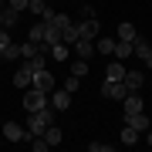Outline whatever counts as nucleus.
<instances>
[{
    "label": "nucleus",
    "mask_w": 152,
    "mask_h": 152,
    "mask_svg": "<svg viewBox=\"0 0 152 152\" xmlns=\"http://www.w3.org/2000/svg\"><path fill=\"white\" fill-rule=\"evenodd\" d=\"M44 105H48V91H41V88H27L24 91V112H41Z\"/></svg>",
    "instance_id": "f257e3e1"
},
{
    "label": "nucleus",
    "mask_w": 152,
    "mask_h": 152,
    "mask_svg": "<svg viewBox=\"0 0 152 152\" xmlns=\"http://www.w3.org/2000/svg\"><path fill=\"white\" fill-rule=\"evenodd\" d=\"M48 105L54 112H68L71 108V91H64V88H54V91L48 95Z\"/></svg>",
    "instance_id": "f03ea898"
},
{
    "label": "nucleus",
    "mask_w": 152,
    "mask_h": 152,
    "mask_svg": "<svg viewBox=\"0 0 152 152\" xmlns=\"http://www.w3.org/2000/svg\"><path fill=\"white\" fill-rule=\"evenodd\" d=\"M102 95L108 98V102H122V98L129 95V88H125V81H105L102 85Z\"/></svg>",
    "instance_id": "7ed1b4c3"
},
{
    "label": "nucleus",
    "mask_w": 152,
    "mask_h": 152,
    "mask_svg": "<svg viewBox=\"0 0 152 152\" xmlns=\"http://www.w3.org/2000/svg\"><path fill=\"white\" fill-rule=\"evenodd\" d=\"M34 88H41V91H54V75H51V71L48 68H41V71H34V81H31Z\"/></svg>",
    "instance_id": "20e7f679"
},
{
    "label": "nucleus",
    "mask_w": 152,
    "mask_h": 152,
    "mask_svg": "<svg viewBox=\"0 0 152 152\" xmlns=\"http://www.w3.org/2000/svg\"><path fill=\"white\" fill-rule=\"evenodd\" d=\"M78 24V41H95L98 37V20L91 17V20H75Z\"/></svg>",
    "instance_id": "39448f33"
},
{
    "label": "nucleus",
    "mask_w": 152,
    "mask_h": 152,
    "mask_svg": "<svg viewBox=\"0 0 152 152\" xmlns=\"http://www.w3.org/2000/svg\"><path fill=\"white\" fill-rule=\"evenodd\" d=\"M132 54H139V61H145V68H152V44L149 41L135 37L132 41Z\"/></svg>",
    "instance_id": "423d86ee"
},
{
    "label": "nucleus",
    "mask_w": 152,
    "mask_h": 152,
    "mask_svg": "<svg viewBox=\"0 0 152 152\" xmlns=\"http://www.w3.org/2000/svg\"><path fill=\"white\" fill-rule=\"evenodd\" d=\"M4 139L7 142H24V139H27V129H24L20 122H7L4 125Z\"/></svg>",
    "instance_id": "0eeeda50"
},
{
    "label": "nucleus",
    "mask_w": 152,
    "mask_h": 152,
    "mask_svg": "<svg viewBox=\"0 0 152 152\" xmlns=\"http://www.w3.org/2000/svg\"><path fill=\"white\" fill-rule=\"evenodd\" d=\"M125 71H129V68H125V61H118V58L108 61V68H105V81H122Z\"/></svg>",
    "instance_id": "6e6552de"
},
{
    "label": "nucleus",
    "mask_w": 152,
    "mask_h": 152,
    "mask_svg": "<svg viewBox=\"0 0 152 152\" xmlns=\"http://www.w3.org/2000/svg\"><path fill=\"white\" fill-rule=\"evenodd\" d=\"M125 125H132V129H139V132H149L152 129V118L142 115V112H132V115H125Z\"/></svg>",
    "instance_id": "1a4fd4ad"
},
{
    "label": "nucleus",
    "mask_w": 152,
    "mask_h": 152,
    "mask_svg": "<svg viewBox=\"0 0 152 152\" xmlns=\"http://www.w3.org/2000/svg\"><path fill=\"white\" fill-rule=\"evenodd\" d=\"M31 81H34V71H31L27 64H24L20 71H14V88H24V91H27V88H31Z\"/></svg>",
    "instance_id": "9d476101"
},
{
    "label": "nucleus",
    "mask_w": 152,
    "mask_h": 152,
    "mask_svg": "<svg viewBox=\"0 0 152 152\" xmlns=\"http://www.w3.org/2000/svg\"><path fill=\"white\" fill-rule=\"evenodd\" d=\"M95 54H105V58H112L115 54V37H95Z\"/></svg>",
    "instance_id": "9b49d317"
},
{
    "label": "nucleus",
    "mask_w": 152,
    "mask_h": 152,
    "mask_svg": "<svg viewBox=\"0 0 152 152\" xmlns=\"http://www.w3.org/2000/svg\"><path fill=\"white\" fill-rule=\"evenodd\" d=\"M125 88H129V91H139L142 85H145V75H142V71H125Z\"/></svg>",
    "instance_id": "f8f14e48"
},
{
    "label": "nucleus",
    "mask_w": 152,
    "mask_h": 152,
    "mask_svg": "<svg viewBox=\"0 0 152 152\" xmlns=\"http://www.w3.org/2000/svg\"><path fill=\"white\" fill-rule=\"evenodd\" d=\"M122 105H125V115H132V112H142V95L139 91H129L122 98Z\"/></svg>",
    "instance_id": "ddd939ff"
},
{
    "label": "nucleus",
    "mask_w": 152,
    "mask_h": 152,
    "mask_svg": "<svg viewBox=\"0 0 152 152\" xmlns=\"http://www.w3.org/2000/svg\"><path fill=\"white\" fill-rule=\"evenodd\" d=\"M75 51H78V58L91 61L95 58V41H75Z\"/></svg>",
    "instance_id": "4468645a"
},
{
    "label": "nucleus",
    "mask_w": 152,
    "mask_h": 152,
    "mask_svg": "<svg viewBox=\"0 0 152 152\" xmlns=\"http://www.w3.org/2000/svg\"><path fill=\"white\" fill-rule=\"evenodd\" d=\"M112 58L129 61V58H132V41H118V37H115V54H112Z\"/></svg>",
    "instance_id": "2eb2a0df"
},
{
    "label": "nucleus",
    "mask_w": 152,
    "mask_h": 152,
    "mask_svg": "<svg viewBox=\"0 0 152 152\" xmlns=\"http://www.w3.org/2000/svg\"><path fill=\"white\" fill-rule=\"evenodd\" d=\"M122 142H125V145H139V142H142V132L132 129V125H125V129H122Z\"/></svg>",
    "instance_id": "dca6fc26"
},
{
    "label": "nucleus",
    "mask_w": 152,
    "mask_h": 152,
    "mask_svg": "<svg viewBox=\"0 0 152 152\" xmlns=\"http://www.w3.org/2000/svg\"><path fill=\"white\" fill-rule=\"evenodd\" d=\"M75 41H78V24L71 20L64 31H61V44H68V48H75Z\"/></svg>",
    "instance_id": "f3484780"
},
{
    "label": "nucleus",
    "mask_w": 152,
    "mask_h": 152,
    "mask_svg": "<svg viewBox=\"0 0 152 152\" xmlns=\"http://www.w3.org/2000/svg\"><path fill=\"white\" fill-rule=\"evenodd\" d=\"M44 139H48V145H51V149H54V145H61V129H58L54 122L44 129Z\"/></svg>",
    "instance_id": "a211bd4d"
},
{
    "label": "nucleus",
    "mask_w": 152,
    "mask_h": 152,
    "mask_svg": "<svg viewBox=\"0 0 152 152\" xmlns=\"http://www.w3.org/2000/svg\"><path fill=\"white\" fill-rule=\"evenodd\" d=\"M24 64H27L31 71H41V68H48V54L41 51V54H34V58H24Z\"/></svg>",
    "instance_id": "6ab92c4d"
},
{
    "label": "nucleus",
    "mask_w": 152,
    "mask_h": 152,
    "mask_svg": "<svg viewBox=\"0 0 152 152\" xmlns=\"http://www.w3.org/2000/svg\"><path fill=\"white\" fill-rule=\"evenodd\" d=\"M17 20H20V10H14V7H4V27H7V31L17 27Z\"/></svg>",
    "instance_id": "aec40b11"
},
{
    "label": "nucleus",
    "mask_w": 152,
    "mask_h": 152,
    "mask_svg": "<svg viewBox=\"0 0 152 152\" xmlns=\"http://www.w3.org/2000/svg\"><path fill=\"white\" fill-rule=\"evenodd\" d=\"M27 41L44 44V20H41V24H34V27H27Z\"/></svg>",
    "instance_id": "412c9836"
},
{
    "label": "nucleus",
    "mask_w": 152,
    "mask_h": 152,
    "mask_svg": "<svg viewBox=\"0 0 152 152\" xmlns=\"http://www.w3.org/2000/svg\"><path fill=\"white\" fill-rule=\"evenodd\" d=\"M0 58H4V61H17V58H20V44H14V41H10L4 51H0Z\"/></svg>",
    "instance_id": "4be33fe9"
},
{
    "label": "nucleus",
    "mask_w": 152,
    "mask_h": 152,
    "mask_svg": "<svg viewBox=\"0 0 152 152\" xmlns=\"http://www.w3.org/2000/svg\"><path fill=\"white\" fill-rule=\"evenodd\" d=\"M115 37H118V41H135L139 34H135V27H132V24H118V34H115Z\"/></svg>",
    "instance_id": "5701e85b"
},
{
    "label": "nucleus",
    "mask_w": 152,
    "mask_h": 152,
    "mask_svg": "<svg viewBox=\"0 0 152 152\" xmlns=\"http://www.w3.org/2000/svg\"><path fill=\"white\" fill-rule=\"evenodd\" d=\"M34 54H41V44L24 41V44H20V58H34Z\"/></svg>",
    "instance_id": "b1692460"
},
{
    "label": "nucleus",
    "mask_w": 152,
    "mask_h": 152,
    "mask_svg": "<svg viewBox=\"0 0 152 152\" xmlns=\"http://www.w3.org/2000/svg\"><path fill=\"white\" fill-rule=\"evenodd\" d=\"M71 75H75V78H85V75H88V61H85V58L71 61Z\"/></svg>",
    "instance_id": "393cba45"
},
{
    "label": "nucleus",
    "mask_w": 152,
    "mask_h": 152,
    "mask_svg": "<svg viewBox=\"0 0 152 152\" xmlns=\"http://www.w3.org/2000/svg\"><path fill=\"white\" fill-rule=\"evenodd\" d=\"M68 51H71L68 44H61V41H58V44H51V51H48V54H54V61H64V58H68Z\"/></svg>",
    "instance_id": "a878e982"
},
{
    "label": "nucleus",
    "mask_w": 152,
    "mask_h": 152,
    "mask_svg": "<svg viewBox=\"0 0 152 152\" xmlns=\"http://www.w3.org/2000/svg\"><path fill=\"white\" fill-rule=\"evenodd\" d=\"M27 10L31 14H44L48 10V0H27Z\"/></svg>",
    "instance_id": "bb28decb"
},
{
    "label": "nucleus",
    "mask_w": 152,
    "mask_h": 152,
    "mask_svg": "<svg viewBox=\"0 0 152 152\" xmlns=\"http://www.w3.org/2000/svg\"><path fill=\"white\" fill-rule=\"evenodd\" d=\"M91 152H112V142H88Z\"/></svg>",
    "instance_id": "cd10ccee"
},
{
    "label": "nucleus",
    "mask_w": 152,
    "mask_h": 152,
    "mask_svg": "<svg viewBox=\"0 0 152 152\" xmlns=\"http://www.w3.org/2000/svg\"><path fill=\"white\" fill-rule=\"evenodd\" d=\"M78 85H81V78H75V75H71L68 81H64V91H71V95H75V91H78Z\"/></svg>",
    "instance_id": "c85d7f7f"
},
{
    "label": "nucleus",
    "mask_w": 152,
    "mask_h": 152,
    "mask_svg": "<svg viewBox=\"0 0 152 152\" xmlns=\"http://www.w3.org/2000/svg\"><path fill=\"white\" fill-rule=\"evenodd\" d=\"M91 17H95V7H88L85 0H81V20H91Z\"/></svg>",
    "instance_id": "c756f323"
},
{
    "label": "nucleus",
    "mask_w": 152,
    "mask_h": 152,
    "mask_svg": "<svg viewBox=\"0 0 152 152\" xmlns=\"http://www.w3.org/2000/svg\"><path fill=\"white\" fill-rule=\"evenodd\" d=\"M7 7H14V10H27V0H7Z\"/></svg>",
    "instance_id": "7c9ffc66"
},
{
    "label": "nucleus",
    "mask_w": 152,
    "mask_h": 152,
    "mask_svg": "<svg viewBox=\"0 0 152 152\" xmlns=\"http://www.w3.org/2000/svg\"><path fill=\"white\" fill-rule=\"evenodd\" d=\"M7 44H10V34H7V27H0V51H4Z\"/></svg>",
    "instance_id": "2f4dec72"
},
{
    "label": "nucleus",
    "mask_w": 152,
    "mask_h": 152,
    "mask_svg": "<svg viewBox=\"0 0 152 152\" xmlns=\"http://www.w3.org/2000/svg\"><path fill=\"white\" fill-rule=\"evenodd\" d=\"M0 27H4V10H0Z\"/></svg>",
    "instance_id": "473e14b6"
},
{
    "label": "nucleus",
    "mask_w": 152,
    "mask_h": 152,
    "mask_svg": "<svg viewBox=\"0 0 152 152\" xmlns=\"http://www.w3.org/2000/svg\"><path fill=\"white\" fill-rule=\"evenodd\" d=\"M4 7H7V0H0V10H4Z\"/></svg>",
    "instance_id": "72a5a7b5"
},
{
    "label": "nucleus",
    "mask_w": 152,
    "mask_h": 152,
    "mask_svg": "<svg viewBox=\"0 0 152 152\" xmlns=\"http://www.w3.org/2000/svg\"><path fill=\"white\" fill-rule=\"evenodd\" d=\"M78 4H81V0H78Z\"/></svg>",
    "instance_id": "f704fd0d"
}]
</instances>
